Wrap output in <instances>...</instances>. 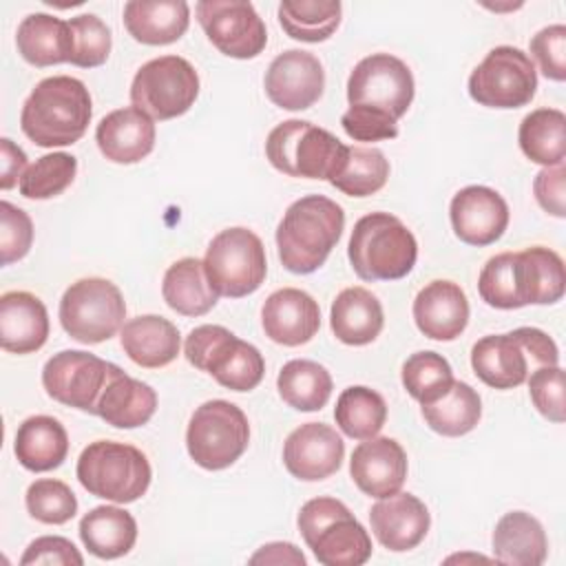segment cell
I'll list each match as a JSON object with an SVG mask.
<instances>
[{
	"instance_id": "6da1fadb",
	"label": "cell",
	"mask_w": 566,
	"mask_h": 566,
	"mask_svg": "<svg viewBox=\"0 0 566 566\" xmlns=\"http://www.w3.org/2000/svg\"><path fill=\"white\" fill-rule=\"evenodd\" d=\"M93 104L82 80L71 75L44 77L35 84L20 113L22 133L42 148L71 146L88 128Z\"/></svg>"
},
{
	"instance_id": "7a4b0ae2",
	"label": "cell",
	"mask_w": 566,
	"mask_h": 566,
	"mask_svg": "<svg viewBox=\"0 0 566 566\" xmlns=\"http://www.w3.org/2000/svg\"><path fill=\"white\" fill-rule=\"evenodd\" d=\"M345 228L343 208L323 195L296 199L276 228L279 259L294 274L316 272Z\"/></svg>"
},
{
	"instance_id": "3957f363",
	"label": "cell",
	"mask_w": 566,
	"mask_h": 566,
	"mask_svg": "<svg viewBox=\"0 0 566 566\" xmlns=\"http://www.w3.org/2000/svg\"><path fill=\"white\" fill-rule=\"evenodd\" d=\"M557 363L559 349L555 340L537 327L489 334L471 347V367L475 376L493 389L520 387L537 367Z\"/></svg>"
},
{
	"instance_id": "277c9868",
	"label": "cell",
	"mask_w": 566,
	"mask_h": 566,
	"mask_svg": "<svg viewBox=\"0 0 566 566\" xmlns=\"http://www.w3.org/2000/svg\"><path fill=\"white\" fill-rule=\"evenodd\" d=\"M347 256L358 279L396 281L413 270L418 243L398 217L371 212L354 223Z\"/></svg>"
},
{
	"instance_id": "5b68a950",
	"label": "cell",
	"mask_w": 566,
	"mask_h": 566,
	"mask_svg": "<svg viewBox=\"0 0 566 566\" xmlns=\"http://www.w3.org/2000/svg\"><path fill=\"white\" fill-rule=\"evenodd\" d=\"M296 524L323 566H360L371 557L369 533L336 497L307 500Z\"/></svg>"
},
{
	"instance_id": "8992f818",
	"label": "cell",
	"mask_w": 566,
	"mask_h": 566,
	"mask_svg": "<svg viewBox=\"0 0 566 566\" xmlns=\"http://www.w3.org/2000/svg\"><path fill=\"white\" fill-rule=\"evenodd\" d=\"M80 484L95 497L128 504L139 500L150 486V462L133 444L95 440L77 458Z\"/></svg>"
},
{
	"instance_id": "52a82bcc",
	"label": "cell",
	"mask_w": 566,
	"mask_h": 566,
	"mask_svg": "<svg viewBox=\"0 0 566 566\" xmlns=\"http://www.w3.org/2000/svg\"><path fill=\"white\" fill-rule=\"evenodd\" d=\"M265 155L270 164L287 177L329 181L340 170L347 146L312 122L287 119L270 130Z\"/></svg>"
},
{
	"instance_id": "ba28073f",
	"label": "cell",
	"mask_w": 566,
	"mask_h": 566,
	"mask_svg": "<svg viewBox=\"0 0 566 566\" xmlns=\"http://www.w3.org/2000/svg\"><path fill=\"white\" fill-rule=\"evenodd\" d=\"M184 354L190 365L210 374L221 387L232 391L254 389L265 374L261 352L221 325L195 327L186 336Z\"/></svg>"
},
{
	"instance_id": "9c48e42d",
	"label": "cell",
	"mask_w": 566,
	"mask_h": 566,
	"mask_svg": "<svg viewBox=\"0 0 566 566\" xmlns=\"http://www.w3.org/2000/svg\"><path fill=\"white\" fill-rule=\"evenodd\" d=\"M124 318V296L108 279H80L60 298V323L64 332L84 345L108 340L122 329Z\"/></svg>"
},
{
	"instance_id": "30bf717a",
	"label": "cell",
	"mask_w": 566,
	"mask_h": 566,
	"mask_svg": "<svg viewBox=\"0 0 566 566\" xmlns=\"http://www.w3.org/2000/svg\"><path fill=\"white\" fill-rule=\"evenodd\" d=\"M206 274L219 296L241 298L261 287L268 274L263 241L248 228H226L206 250Z\"/></svg>"
},
{
	"instance_id": "8fae6325",
	"label": "cell",
	"mask_w": 566,
	"mask_h": 566,
	"mask_svg": "<svg viewBox=\"0 0 566 566\" xmlns=\"http://www.w3.org/2000/svg\"><path fill=\"white\" fill-rule=\"evenodd\" d=\"M250 442V424L245 413L228 400H208L195 409L188 429L186 447L195 464L208 471H219L234 464Z\"/></svg>"
},
{
	"instance_id": "7c38bea8",
	"label": "cell",
	"mask_w": 566,
	"mask_h": 566,
	"mask_svg": "<svg viewBox=\"0 0 566 566\" xmlns=\"http://www.w3.org/2000/svg\"><path fill=\"white\" fill-rule=\"evenodd\" d=\"M413 75L409 66L389 53L363 57L347 80V102L398 122L413 102Z\"/></svg>"
},
{
	"instance_id": "4fadbf2b",
	"label": "cell",
	"mask_w": 566,
	"mask_h": 566,
	"mask_svg": "<svg viewBox=\"0 0 566 566\" xmlns=\"http://www.w3.org/2000/svg\"><path fill=\"white\" fill-rule=\"evenodd\" d=\"M199 95L195 66L179 55L155 57L135 73L130 102L153 119H172L190 111Z\"/></svg>"
},
{
	"instance_id": "5bb4252c",
	"label": "cell",
	"mask_w": 566,
	"mask_h": 566,
	"mask_svg": "<svg viewBox=\"0 0 566 566\" xmlns=\"http://www.w3.org/2000/svg\"><path fill=\"white\" fill-rule=\"evenodd\" d=\"M537 91V71L517 46H495L469 75V95L489 108L526 106Z\"/></svg>"
},
{
	"instance_id": "9a60e30c",
	"label": "cell",
	"mask_w": 566,
	"mask_h": 566,
	"mask_svg": "<svg viewBox=\"0 0 566 566\" xmlns=\"http://www.w3.org/2000/svg\"><path fill=\"white\" fill-rule=\"evenodd\" d=\"M115 371L117 365L95 354L64 349L44 363L42 385L53 400L95 413L97 400Z\"/></svg>"
},
{
	"instance_id": "2e32d148",
	"label": "cell",
	"mask_w": 566,
	"mask_h": 566,
	"mask_svg": "<svg viewBox=\"0 0 566 566\" xmlns=\"http://www.w3.org/2000/svg\"><path fill=\"white\" fill-rule=\"evenodd\" d=\"M208 40L228 57H256L268 44V31L252 2L201 0L195 7Z\"/></svg>"
},
{
	"instance_id": "e0dca14e",
	"label": "cell",
	"mask_w": 566,
	"mask_h": 566,
	"mask_svg": "<svg viewBox=\"0 0 566 566\" xmlns=\"http://www.w3.org/2000/svg\"><path fill=\"white\" fill-rule=\"evenodd\" d=\"M263 84L270 102L279 108L305 111L321 99L325 71L314 53L287 49L270 62Z\"/></svg>"
},
{
	"instance_id": "ac0fdd59",
	"label": "cell",
	"mask_w": 566,
	"mask_h": 566,
	"mask_svg": "<svg viewBox=\"0 0 566 566\" xmlns=\"http://www.w3.org/2000/svg\"><path fill=\"white\" fill-rule=\"evenodd\" d=\"M343 455V438L323 422H305L296 427L283 444L285 469L303 482H318L329 478L340 469Z\"/></svg>"
},
{
	"instance_id": "d6986e66",
	"label": "cell",
	"mask_w": 566,
	"mask_h": 566,
	"mask_svg": "<svg viewBox=\"0 0 566 566\" xmlns=\"http://www.w3.org/2000/svg\"><path fill=\"white\" fill-rule=\"evenodd\" d=\"M453 232L469 245L495 243L509 226V206L489 186H467L458 190L449 206Z\"/></svg>"
},
{
	"instance_id": "ffe728a7",
	"label": "cell",
	"mask_w": 566,
	"mask_h": 566,
	"mask_svg": "<svg viewBox=\"0 0 566 566\" xmlns=\"http://www.w3.org/2000/svg\"><path fill=\"white\" fill-rule=\"evenodd\" d=\"M349 475L365 495L376 500L389 497L405 484L407 453L394 438H367L352 453Z\"/></svg>"
},
{
	"instance_id": "44dd1931",
	"label": "cell",
	"mask_w": 566,
	"mask_h": 566,
	"mask_svg": "<svg viewBox=\"0 0 566 566\" xmlns=\"http://www.w3.org/2000/svg\"><path fill=\"white\" fill-rule=\"evenodd\" d=\"M261 323L270 340L296 347L312 340L318 332L321 307L307 292L298 287H283L265 298Z\"/></svg>"
},
{
	"instance_id": "7402d4cb",
	"label": "cell",
	"mask_w": 566,
	"mask_h": 566,
	"mask_svg": "<svg viewBox=\"0 0 566 566\" xmlns=\"http://www.w3.org/2000/svg\"><path fill=\"white\" fill-rule=\"evenodd\" d=\"M369 524L376 539L396 553L416 548L431 526V515L422 500L411 493L380 497L369 509Z\"/></svg>"
},
{
	"instance_id": "603a6c76",
	"label": "cell",
	"mask_w": 566,
	"mask_h": 566,
	"mask_svg": "<svg viewBox=\"0 0 566 566\" xmlns=\"http://www.w3.org/2000/svg\"><path fill=\"white\" fill-rule=\"evenodd\" d=\"M413 321L427 338H458L469 323V301L464 290L447 279L427 283L413 298Z\"/></svg>"
},
{
	"instance_id": "cb8c5ba5",
	"label": "cell",
	"mask_w": 566,
	"mask_h": 566,
	"mask_svg": "<svg viewBox=\"0 0 566 566\" xmlns=\"http://www.w3.org/2000/svg\"><path fill=\"white\" fill-rule=\"evenodd\" d=\"M95 142L108 161L137 164L155 148V122L137 106H124L99 119Z\"/></svg>"
},
{
	"instance_id": "d4e9b609",
	"label": "cell",
	"mask_w": 566,
	"mask_h": 566,
	"mask_svg": "<svg viewBox=\"0 0 566 566\" xmlns=\"http://www.w3.org/2000/svg\"><path fill=\"white\" fill-rule=\"evenodd\" d=\"M49 338V314L44 303L22 290L0 296V345L11 354L38 352Z\"/></svg>"
},
{
	"instance_id": "484cf974",
	"label": "cell",
	"mask_w": 566,
	"mask_h": 566,
	"mask_svg": "<svg viewBox=\"0 0 566 566\" xmlns=\"http://www.w3.org/2000/svg\"><path fill=\"white\" fill-rule=\"evenodd\" d=\"M119 340L126 356L146 369L170 365L181 345L179 329L157 314H142L126 321L119 329Z\"/></svg>"
},
{
	"instance_id": "4316f807",
	"label": "cell",
	"mask_w": 566,
	"mask_h": 566,
	"mask_svg": "<svg viewBox=\"0 0 566 566\" xmlns=\"http://www.w3.org/2000/svg\"><path fill=\"white\" fill-rule=\"evenodd\" d=\"M188 24L190 7L184 0H130L124 4V27L142 44L177 42Z\"/></svg>"
},
{
	"instance_id": "83f0119b",
	"label": "cell",
	"mask_w": 566,
	"mask_h": 566,
	"mask_svg": "<svg viewBox=\"0 0 566 566\" xmlns=\"http://www.w3.org/2000/svg\"><path fill=\"white\" fill-rule=\"evenodd\" d=\"M515 285L522 307L557 303L566 287L562 256L544 245L515 252Z\"/></svg>"
},
{
	"instance_id": "f1b7e54d",
	"label": "cell",
	"mask_w": 566,
	"mask_h": 566,
	"mask_svg": "<svg viewBox=\"0 0 566 566\" xmlns=\"http://www.w3.org/2000/svg\"><path fill=\"white\" fill-rule=\"evenodd\" d=\"M157 409V394L148 382L130 378L119 367L104 387L95 416L117 429H135L146 424Z\"/></svg>"
},
{
	"instance_id": "f546056e",
	"label": "cell",
	"mask_w": 566,
	"mask_h": 566,
	"mask_svg": "<svg viewBox=\"0 0 566 566\" xmlns=\"http://www.w3.org/2000/svg\"><path fill=\"white\" fill-rule=\"evenodd\" d=\"M385 323L382 305L365 287H345L332 303L329 325L334 336L345 345H367L376 340Z\"/></svg>"
},
{
	"instance_id": "4dcf8cb0",
	"label": "cell",
	"mask_w": 566,
	"mask_h": 566,
	"mask_svg": "<svg viewBox=\"0 0 566 566\" xmlns=\"http://www.w3.org/2000/svg\"><path fill=\"white\" fill-rule=\"evenodd\" d=\"M491 542L493 557L513 566H539L548 553L542 524L526 511L504 513L495 524Z\"/></svg>"
},
{
	"instance_id": "1f68e13d",
	"label": "cell",
	"mask_w": 566,
	"mask_h": 566,
	"mask_svg": "<svg viewBox=\"0 0 566 566\" xmlns=\"http://www.w3.org/2000/svg\"><path fill=\"white\" fill-rule=\"evenodd\" d=\"M13 453L18 462L33 473L57 469L69 453L64 424L53 416L27 418L15 431Z\"/></svg>"
},
{
	"instance_id": "d6a6232c",
	"label": "cell",
	"mask_w": 566,
	"mask_h": 566,
	"mask_svg": "<svg viewBox=\"0 0 566 566\" xmlns=\"http://www.w3.org/2000/svg\"><path fill=\"white\" fill-rule=\"evenodd\" d=\"M161 294L166 305L184 316H201L219 301V294L206 274V265L197 256H184L166 270Z\"/></svg>"
},
{
	"instance_id": "836d02e7",
	"label": "cell",
	"mask_w": 566,
	"mask_h": 566,
	"mask_svg": "<svg viewBox=\"0 0 566 566\" xmlns=\"http://www.w3.org/2000/svg\"><path fill=\"white\" fill-rule=\"evenodd\" d=\"M80 539L91 555L117 559L137 542L135 517L119 506H95L80 520Z\"/></svg>"
},
{
	"instance_id": "e575fe53",
	"label": "cell",
	"mask_w": 566,
	"mask_h": 566,
	"mask_svg": "<svg viewBox=\"0 0 566 566\" xmlns=\"http://www.w3.org/2000/svg\"><path fill=\"white\" fill-rule=\"evenodd\" d=\"M18 53L33 66H51L71 60L69 22L49 13H29L15 33Z\"/></svg>"
},
{
	"instance_id": "d590c367",
	"label": "cell",
	"mask_w": 566,
	"mask_h": 566,
	"mask_svg": "<svg viewBox=\"0 0 566 566\" xmlns=\"http://www.w3.org/2000/svg\"><path fill=\"white\" fill-rule=\"evenodd\" d=\"M522 153L544 168L564 164L566 155V115L559 108L531 111L517 130Z\"/></svg>"
},
{
	"instance_id": "8d00e7d4",
	"label": "cell",
	"mask_w": 566,
	"mask_h": 566,
	"mask_svg": "<svg viewBox=\"0 0 566 566\" xmlns=\"http://www.w3.org/2000/svg\"><path fill=\"white\" fill-rule=\"evenodd\" d=\"M276 389L283 402L298 411H318L327 405L334 382L329 371L305 358H294L283 365L276 378Z\"/></svg>"
},
{
	"instance_id": "74e56055",
	"label": "cell",
	"mask_w": 566,
	"mask_h": 566,
	"mask_svg": "<svg viewBox=\"0 0 566 566\" xmlns=\"http://www.w3.org/2000/svg\"><path fill=\"white\" fill-rule=\"evenodd\" d=\"M482 416V400L478 391L462 382L453 380L451 389L438 400L422 405V418L440 436L458 438L475 429Z\"/></svg>"
},
{
	"instance_id": "f35d334b",
	"label": "cell",
	"mask_w": 566,
	"mask_h": 566,
	"mask_svg": "<svg viewBox=\"0 0 566 566\" xmlns=\"http://www.w3.org/2000/svg\"><path fill=\"white\" fill-rule=\"evenodd\" d=\"M343 7L338 0H283L279 22L283 31L301 42H325L340 24Z\"/></svg>"
},
{
	"instance_id": "ab89813d",
	"label": "cell",
	"mask_w": 566,
	"mask_h": 566,
	"mask_svg": "<svg viewBox=\"0 0 566 566\" xmlns=\"http://www.w3.org/2000/svg\"><path fill=\"white\" fill-rule=\"evenodd\" d=\"M334 420L338 429L354 440L374 438L387 420L385 398L365 385H352L340 391L334 407Z\"/></svg>"
},
{
	"instance_id": "60d3db41",
	"label": "cell",
	"mask_w": 566,
	"mask_h": 566,
	"mask_svg": "<svg viewBox=\"0 0 566 566\" xmlns=\"http://www.w3.org/2000/svg\"><path fill=\"white\" fill-rule=\"evenodd\" d=\"M389 177V161L382 150L371 146H347L340 170L329 184L347 197H369L378 192Z\"/></svg>"
},
{
	"instance_id": "b9f144b4",
	"label": "cell",
	"mask_w": 566,
	"mask_h": 566,
	"mask_svg": "<svg viewBox=\"0 0 566 566\" xmlns=\"http://www.w3.org/2000/svg\"><path fill=\"white\" fill-rule=\"evenodd\" d=\"M400 378L407 394L420 405H429L444 396L455 380L449 360L438 352L411 354L402 365Z\"/></svg>"
},
{
	"instance_id": "7bdbcfd3",
	"label": "cell",
	"mask_w": 566,
	"mask_h": 566,
	"mask_svg": "<svg viewBox=\"0 0 566 566\" xmlns=\"http://www.w3.org/2000/svg\"><path fill=\"white\" fill-rule=\"evenodd\" d=\"M77 159L69 153H51L38 157L22 172L18 188L27 199H51L62 195L75 179Z\"/></svg>"
},
{
	"instance_id": "ee69618b",
	"label": "cell",
	"mask_w": 566,
	"mask_h": 566,
	"mask_svg": "<svg viewBox=\"0 0 566 566\" xmlns=\"http://www.w3.org/2000/svg\"><path fill=\"white\" fill-rule=\"evenodd\" d=\"M27 511L42 524H66L77 513V497L69 484L53 478H42L29 484Z\"/></svg>"
},
{
	"instance_id": "f6af8a7d",
	"label": "cell",
	"mask_w": 566,
	"mask_h": 566,
	"mask_svg": "<svg viewBox=\"0 0 566 566\" xmlns=\"http://www.w3.org/2000/svg\"><path fill=\"white\" fill-rule=\"evenodd\" d=\"M71 29V64L82 69L99 66L111 53V29L93 13H82L69 20Z\"/></svg>"
},
{
	"instance_id": "bcb514c9",
	"label": "cell",
	"mask_w": 566,
	"mask_h": 566,
	"mask_svg": "<svg viewBox=\"0 0 566 566\" xmlns=\"http://www.w3.org/2000/svg\"><path fill=\"white\" fill-rule=\"evenodd\" d=\"M478 292L482 301L497 310H517L522 307L517 285H515V252H502L491 256L480 276Z\"/></svg>"
},
{
	"instance_id": "7dc6e473",
	"label": "cell",
	"mask_w": 566,
	"mask_h": 566,
	"mask_svg": "<svg viewBox=\"0 0 566 566\" xmlns=\"http://www.w3.org/2000/svg\"><path fill=\"white\" fill-rule=\"evenodd\" d=\"M528 394L537 411L551 422L566 420V402H564V369L559 365L537 367L528 374Z\"/></svg>"
},
{
	"instance_id": "c3c4849f",
	"label": "cell",
	"mask_w": 566,
	"mask_h": 566,
	"mask_svg": "<svg viewBox=\"0 0 566 566\" xmlns=\"http://www.w3.org/2000/svg\"><path fill=\"white\" fill-rule=\"evenodd\" d=\"M33 243V223L31 217L9 203L0 201V252H2V265H9L13 261H20L27 256L29 248Z\"/></svg>"
},
{
	"instance_id": "681fc988",
	"label": "cell",
	"mask_w": 566,
	"mask_h": 566,
	"mask_svg": "<svg viewBox=\"0 0 566 566\" xmlns=\"http://www.w3.org/2000/svg\"><path fill=\"white\" fill-rule=\"evenodd\" d=\"M531 53L544 77L553 82L566 80V27L551 24L531 38Z\"/></svg>"
},
{
	"instance_id": "f907efd6",
	"label": "cell",
	"mask_w": 566,
	"mask_h": 566,
	"mask_svg": "<svg viewBox=\"0 0 566 566\" xmlns=\"http://www.w3.org/2000/svg\"><path fill=\"white\" fill-rule=\"evenodd\" d=\"M22 566L29 564H49V566H82L84 557L75 548V544L60 535H42L35 537L24 555L20 557Z\"/></svg>"
},
{
	"instance_id": "816d5d0a",
	"label": "cell",
	"mask_w": 566,
	"mask_h": 566,
	"mask_svg": "<svg viewBox=\"0 0 566 566\" xmlns=\"http://www.w3.org/2000/svg\"><path fill=\"white\" fill-rule=\"evenodd\" d=\"M343 130L354 142H382L398 137V122H391L371 111L349 106L340 117Z\"/></svg>"
},
{
	"instance_id": "f5cc1de1",
	"label": "cell",
	"mask_w": 566,
	"mask_h": 566,
	"mask_svg": "<svg viewBox=\"0 0 566 566\" xmlns=\"http://www.w3.org/2000/svg\"><path fill=\"white\" fill-rule=\"evenodd\" d=\"M533 192L537 203L553 217H566V168L564 164L542 168L535 175Z\"/></svg>"
},
{
	"instance_id": "db71d44e",
	"label": "cell",
	"mask_w": 566,
	"mask_h": 566,
	"mask_svg": "<svg viewBox=\"0 0 566 566\" xmlns=\"http://www.w3.org/2000/svg\"><path fill=\"white\" fill-rule=\"evenodd\" d=\"M27 170V155L9 137L0 139V188H13Z\"/></svg>"
},
{
	"instance_id": "11a10c76",
	"label": "cell",
	"mask_w": 566,
	"mask_h": 566,
	"mask_svg": "<svg viewBox=\"0 0 566 566\" xmlns=\"http://www.w3.org/2000/svg\"><path fill=\"white\" fill-rule=\"evenodd\" d=\"M250 564H298L305 566V555L290 542H272L261 546L252 557Z\"/></svg>"
}]
</instances>
